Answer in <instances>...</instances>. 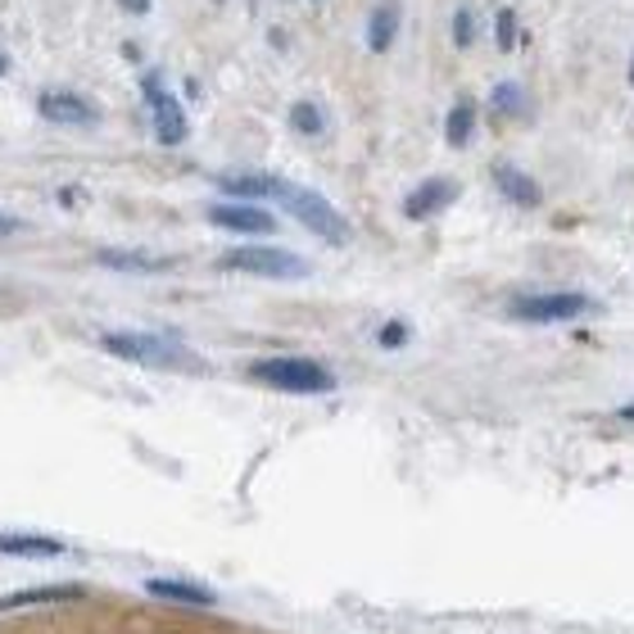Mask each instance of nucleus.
<instances>
[{
    "mask_svg": "<svg viewBox=\"0 0 634 634\" xmlns=\"http://www.w3.org/2000/svg\"><path fill=\"white\" fill-rule=\"evenodd\" d=\"M100 349H109L114 359L141 363V367H164V372H205V359L177 345L168 336H145V332H105Z\"/></svg>",
    "mask_w": 634,
    "mask_h": 634,
    "instance_id": "1",
    "label": "nucleus"
},
{
    "mask_svg": "<svg viewBox=\"0 0 634 634\" xmlns=\"http://www.w3.org/2000/svg\"><path fill=\"white\" fill-rule=\"evenodd\" d=\"M249 376L263 380V386H272V390H286V394H326V390H336V376L326 372L322 363H313V359H290V353L254 363Z\"/></svg>",
    "mask_w": 634,
    "mask_h": 634,
    "instance_id": "2",
    "label": "nucleus"
},
{
    "mask_svg": "<svg viewBox=\"0 0 634 634\" xmlns=\"http://www.w3.org/2000/svg\"><path fill=\"white\" fill-rule=\"evenodd\" d=\"M276 199L295 214V222H303L313 236H322V241H332V245H345L349 241V227H345V218L326 205V199L318 195V191H303V186H290V182H282V191H276Z\"/></svg>",
    "mask_w": 634,
    "mask_h": 634,
    "instance_id": "3",
    "label": "nucleus"
},
{
    "mask_svg": "<svg viewBox=\"0 0 634 634\" xmlns=\"http://www.w3.org/2000/svg\"><path fill=\"white\" fill-rule=\"evenodd\" d=\"M222 268L232 272H254V276H276V282H290V276H309V263L290 249H276V245H245L232 249L222 259Z\"/></svg>",
    "mask_w": 634,
    "mask_h": 634,
    "instance_id": "4",
    "label": "nucleus"
},
{
    "mask_svg": "<svg viewBox=\"0 0 634 634\" xmlns=\"http://www.w3.org/2000/svg\"><path fill=\"white\" fill-rule=\"evenodd\" d=\"M145 100H150V118H155V137L164 145H182L186 141V114L177 105V95L164 91L159 78H145Z\"/></svg>",
    "mask_w": 634,
    "mask_h": 634,
    "instance_id": "5",
    "label": "nucleus"
},
{
    "mask_svg": "<svg viewBox=\"0 0 634 634\" xmlns=\"http://www.w3.org/2000/svg\"><path fill=\"white\" fill-rule=\"evenodd\" d=\"M590 309L585 295H526L513 303V318L521 322H567V318H580Z\"/></svg>",
    "mask_w": 634,
    "mask_h": 634,
    "instance_id": "6",
    "label": "nucleus"
},
{
    "mask_svg": "<svg viewBox=\"0 0 634 634\" xmlns=\"http://www.w3.org/2000/svg\"><path fill=\"white\" fill-rule=\"evenodd\" d=\"M209 222L227 227V232H245V236H268L276 227V218L268 209H254V205H214Z\"/></svg>",
    "mask_w": 634,
    "mask_h": 634,
    "instance_id": "7",
    "label": "nucleus"
},
{
    "mask_svg": "<svg viewBox=\"0 0 634 634\" xmlns=\"http://www.w3.org/2000/svg\"><path fill=\"white\" fill-rule=\"evenodd\" d=\"M458 199V186L449 182V177H430V182H422L409 199H403V214H409L413 222H422V218H436L444 205H453Z\"/></svg>",
    "mask_w": 634,
    "mask_h": 634,
    "instance_id": "8",
    "label": "nucleus"
},
{
    "mask_svg": "<svg viewBox=\"0 0 634 634\" xmlns=\"http://www.w3.org/2000/svg\"><path fill=\"white\" fill-rule=\"evenodd\" d=\"M37 109H41V118H50V122H64V127H82V122H95L91 100L73 95V91H46V95L37 100Z\"/></svg>",
    "mask_w": 634,
    "mask_h": 634,
    "instance_id": "9",
    "label": "nucleus"
},
{
    "mask_svg": "<svg viewBox=\"0 0 634 634\" xmlns=\"http://www.w3.org/2000/svg\"><path fill=\"white\" fill-rule=\"evenodd\" d=\"M0 553H10V557H55V553H64V544L50 540V535H28V530H5V535H0Z\"/></svg>",
    "mask_w": 634,
    "mask_h": 634,
    "instance_id": "10",
    "label": "nucleus"
},
{
    "mask_svg": "<svg viewBox=\"0 0 634 634\" xmlns=\"http://www.w3.org/2000/svg\"><path fill=\"white\" fill-rule=\"evenodd\" d=\"M494 182H499V191L507 195V199H517V205H540V186L535 182H530V177L526 172H517V168H499L494 172Z\"/></svg>",
    "mask_w": 634,
    "mask_h": 634,
    "instance_id": "11",
    "label": "nucleus"
},
{
    "mask_svg": "<svg viewBox=\"0 0 634 634\" xmlns=\"http://www.w3.org/2000/svg\"><path fill=\"white\" fill-rule=\"evenodd\" d=\"M222 186L232 195H276L282 191V177H268V172H232L222 177Z\"/></svg>",
    "mask_w": 634,
    "mask_h": 634,
    "instance_id": "12",
    "label": "nucleus"
},
{
    "mask_svg": "<svg viewBox=\"0 0 634 634\" xmlns=\"http://www.w3.org/2000/svg\"><path fill=\"white\" fill-rule=\"evenodd\" d=\"M155 598H172V603H199V607H209L214 594L209 590H199V585H186V580H150L145 585Z\"/></svg>",
    "mask_w": 634,
    "mask_h": 634,
    "instance_id": "13",
    "label": "nucleus"
},
{
    "mask_svg": "<svg viewBox=\"0 0 634 634\" xmlns=\"http://www.w3.org/2000/svg\"><path fill=\"white\" fill-rule=\"evenodd\" d=\"M105 268H122V272H164L168 259H150V254H127V249H105L100 254Z\"/></svg>",
    "mask_w": 634,
    "mask_h": 634,
    "instance_id": "14",
    "label": "nucleus"
},
{
    "mask_svg": "<svg viewBox=\"0 0 634 634\" xmlns=\"http://www.w3.org/2000/svg\"><path fill=\"white\" fill-rule=\"evenodd\" d=\"M394 28H399V10H394V5H380V10L372 14V33H367V46H372V50H390V41H394Z\"/></svg>",
    "mask_w": 634,
    "mask_h": 634,
    "instance_id": "15",
    "label": "nucleus"
},
{
    "mask_svg": "<svg viewBox=\"0 0 634 634\" xmlns=\"http://www.w3.org/2000/svg\"><path fill=\"white\" fill-rule=\"evenodd\" d=\"M471 122H476V109L467 105H453V114H449V122H444V137H449V145H467V137H471Z\"/></svg>",
    "mask_w": 634,
    "mask_h": 634,
    "instance_id": "16",
    "label": "nucleus"
},
{
    "mask_svg": "<svg viewBox=\"0 0 634 634\" xmlns=\"http://www.w3.org/2000/svg\"><path fill=\"white\" fill-rule=\"evenodd\" d=\"M55 598H78V590H33V594H18V598H0V612H10V607H28V603H55Z\"/></svg>",
    "mask_w": 634,
    "mask_h": 634,
    "instance_id": "17",
    "label": "nucleus"
},
{
    "mask_svg": "<svg viewBox=\"0 0 634 634\" xmlns=\"http://www.w3.org/2000/svg\"><path fill=\"white\" fill-rule=\"evenodd\" d=\"M290 122L299 127V132H309V137L322 132V114H318V105H295V109H290Z\"/></svg>",
    "mask_w": 634,
    "mask_h": 634,
    "instance_id": "18",
    "label": "nucleus"
},
{
    "mask_svg": "<svg viewBox=\"0 0 634 634\" xmlns=\"http://www.w3.org/2000/svg\"><path fill=\"white\" fill-rule=\"evenodd\" d=\"M499 46H503V50H513V46H517V18H513V10H503V14H499Z\"/></svg>",
    "mask_w": 634,
    "mask_h": 634,
    "instance_id": "19",
    "label": "nucleus"
},
{
    "mask_svg": "<svg viewBox=\"0 0 634 634\" xmlns=\"http://www.w3.org/2000/svg\"><path fill=\"white\" fill-rule=\"evenodd\" d=\"M517 100H521V91H517V87H499V91H494V105H499L503 114H517V109H521Z\"/></svg>",
    "mask_w": 634,
    "mask_h": 634,
    "instance_id": "20",
    "label": "nucleus"
},
{
    "mask_svg": "<svg viewBox=\"0 0 634 634\" xmlns=\"http://www.w3.org/2000/svg\"><path fill=\"white\" fill-rule=\"evenodd\" d=\"M453 28H458V33H453V37H458V46H471L476 33H471V14H467V10L458 14V23H453Z\"/></svg>",
    "mask_w": 634,
    "mask_h": 634,
    "instance_id": "21",
    "label": "nucleus"
},
{
    "mask_svg": "<svg viewBox=\"0 0 634 634\" xmlns=\"http://www.w3.org/2000/svg\"><path fill=\"white\" fill-rule=\"evenodd\" d=\"M403 336H409V332H403V326H399V322H390V326H386V332H380V345H403Z\"/></svg>",
    "mask_w": 634,
    "mask_h": 634,
    "instance_id": "22",
    "label": "nucleus"
},
{
    "mask_svg": "<svg viewBox=\"0 0 634 634\" xmlns=\"http://www.w3.org/2000/svg\"><path fill=\"white\" fill-rule=\"evenodd\" d=\"M122 10H132V14H145V10H150V0H122Z\"/></svg>",
    "mask_w": 634,
    "mask_h": 634,
    "instance_id": "23",
    "label": "nucleus"
},
{
    "mask_svg": "<svg viewBox=\"0 0 634 634\" xmlns=\"http://www.w3.org/2000/svg\"><path fill=\"white\" fill-rule=\"evenodd\" d=\"M5 232H14V218H5V214H0V236H5Z\"/></svg>",
    "mask_w": 634,
    "mask_h": 634,
    "instance_id": "24",
    "label": "nucleus"
},
{
    "mask_svg": "<svg viewBox=\"0 0 634 634\" xmlns=\"http://www.w3.org/2000/svg\"><path fill=\"white\" fill-rule=\"evenodd\" d=\"M621 417H625V422H634V403H625V409H621Z\"/></svg>",
    "mask_w": 634,
    "mask_h": 634,
    "instance_id": "25",
    "label": "nucleus"
},
{
    "mask_svg": "<svg viewBox=\"0 0 634 634\" xmlns=\"http://www.w3.org/2000/svg\"><path fill=\"white\" fill-rule=\"evenodd\" d=\"M0 73H5V55H0Z\"/></svg>",
    "mask_w": 634,
    "mask_h": 634,
    "instance_id": "26",
    "label": "nucleus"
}]
</instances>
